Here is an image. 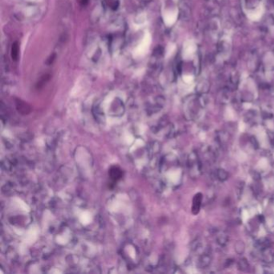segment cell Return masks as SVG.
<instances>
[{
    "mask_svg": "<svg viewBox=\"0 0 274 274\" xmlns=\"http://www.w3.org/2000/svg\"><path fill=\"white\" fill-rule=\"evenodd\" d=\"M239 244H240V247H239V245H238V244H236V251L238 252L240 249L239 253L240 254L243 253L244 250V244L242 243L241 241H239Z\"/></svg>",
    "mask_w": 274,
    "mask_h": 274,
    "instance_id": "7",
    "label": "cell"
},
{
    "mask_svg": "<svg viewBox=\"0 0 274 274\" xmlns=\"http://www.w3.org/2000/svg\"><path fill=\"white\" fill-rule=\"evenodd\" d=\"M109 176L110 178L113 181H117L121 178L122 176V171L120 168L117 167V166H113L109 170Z\"/></svg>",
    "mask_w": 274,
    "mask_h": 274,
    "instance_id": "2",
    "label": "cell"
},
{
    "mask_svg": "<svg viewBox=\"0 0 274 274\" xmlns=\"http://www.w3.org/2000/svg\"><path fill=\"white\" fill-rule=\"evenodd\" d=\"M217 240H218V243L220 244L224 245L227 243V241H228V238H227V236H220L218 237Z\"/></svg>",
    "mask_w": 274,
    "mask_h": 274,
    "instance_id": "8",
    "label": "cell"
},
{
    "mask_svg": "<svg viewBox=\"0 0 274 274\" xmlns=\"http://www.w3.org/2000/svg\"><path fill=\"white\" fill-rule=\"evenodd\" d=\"M19 44L18 42H15L12 44V48H11V57L14 60H16L19 56Z\"/></svg>",
    "mask_w": 274,
    "mask_h": 274,
    "instance_id": "5",
    "label": "cell"
},
{
    "mask_svg": "<svg viewBox=\"0 0 274 274\" xmlns=\"http://www.w3.org/2000/svg\"><path fill=\"white\" fill-rule=\"evenodd\" d=\"M211 261V257L209 256V254H204L200 259H199V267L200 268H204L207 267L210 264Z\"/></svg>",
    "mask_w": 274,
    "mask_h": 274,
    "instance_id": "4",
    "label": "cell"
},
{
    "mask_svg": "<svg viewBox=\"0 0 274 274\" xmlns=\"http://www.w3.org/2000/svg\"><path fill=\"white\" fill-rule=\"evenodd\" d=\"M81 3H82V4L85 5V4H87L88 1H89V0H81Z\"/></svg>",
    "mask_w": 274,
    "mask_h": 274,
    "instance_id": "11",
    "label": "cell"
},
{
    "mask_svg": "<svg viewBox=\"0 0 274 274\" xmlns=\"http://www.w3.org/2000/svg\"><path fill=\"white\" fill-rule=\"evenodd\" d=\"M202 201V195L201 194H197L194 197L193 199V205H192V213L193 214H197L201 206Z\"/></svg>",
    "mask_w": 274,
    "mask_h": 274,
    "instance_id": "3",
    "label": "cell"
},
{
    "mask_svg": "<svg viewBox=\"0 0 274 274\" xmlns=\"http://www.w3.org/2000/svg\"><path fill=\"white\" fill-rule=\"evenodd\" d=\"M55 57H56V55L53 54L52 56H50V58L48 60V65H51L52 62H53V60H55Z\"/></svg>",
    "mask_w": 274,
    "mask_h": 274,
    "instance_id": "10",
    "label": "cell"
},
{
    "mask_svg": "<svg viewBox=\"0 0 274 274\" xmlns=\"http://www.w3.org/2000/svg\"><path fill=\"white\" fill-rule=\"evenodd\" d=\"M239 267L242 270H244L245 268H248V263L246 262V260H245L244 259L241 260L239 262Z\"/></svg>",
    "mask_w": 274,
    "mask_h": 274,
    "instance_id": "9",
    "label": "cell"
},
{
    "mask_svg": "<svg viewBox=\"0 0 274 274\" xmlns=\"http://www.w3.org/2000/svg\"><path fill=\"white\" fill-rule=\"evenodd\" d=\"M217 177H218L219 179H220L221 181L226 180V179H228V173H227L224 170L220 169V170H218V171H217Z\"/></svg>",
    "mask_w": 274,
    "mask_h": 274,
    "instance_id": "6",
    "label": "cell"
},
{
    "mask_svg": "<svg viewBox=\"0 0 274 274\" xmlns=\"http://www.w3.org/2000/svg\"><path fill=\"white\" fill-rule=\"evenodd\" d=\"M16 108L21 114H28L31 112L30 106L21 100L16 101Z\"/></svg>",
    "mask_w": 274,
    "mask_h": 274,
    "instance_id": "1",
    "label": "cell"
}]
</instances>
